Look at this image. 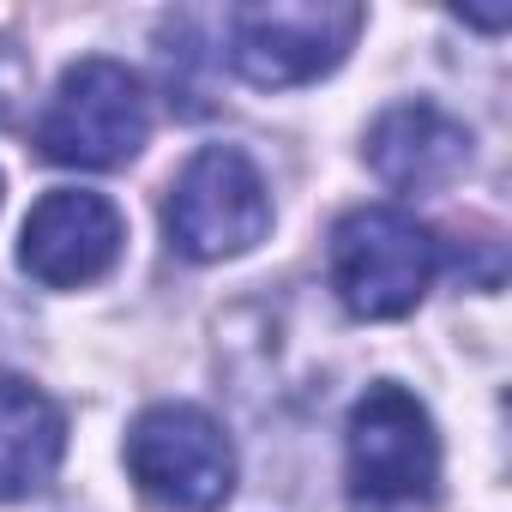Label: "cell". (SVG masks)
<instances>
[{
  "label": "cell",
  "mask_w": 512,
  "mask_h": 512,
  "mask_svg": "<svg viewBox=\"0 0 512 512\" xmlns=\"http://www.w3.org/2000/svg\"><path fill=\"white\" fill-rule=\"evenodd\" d=\"M344 494L350 512H434L440 500V434L398 380H374L344 422Z\"/></svg>",
  "instance_id": "1"
},
{
  "label": "cell",
  "mask_w": 512,
  "mask_h": 512,
  "mask_svg": "<svg viewBox=\"0 0 512 512\" xmlns=\"http://www.w3.org/2000/svg\"><path fill=\"white\" fill-rule=\"evenodd\" d=\"M326 272L356 320H404L440 272V241L404 205H356L332 229Z\"/></svg>",
  "instance_id": "2"
},
{
  "label": "cell",
  "mask_w": 512,
  "mask_h": 512,
  "mask_svg": "<svg viewBox=\"0 0 512 512\" xmlns=\"http://www.w3.org/2000/svg\"><path fill=\"white\" fill-rule=\"evenodd\" d=\"M151 139V97L133 67L85 55L37 115V151L61 169H121Z\"/></svg>",
  "instance_id": "3"
},
{
  "label": "cell",
  "mask_w": 512,
  "mask_h": 512,
  "mask_svg": "<svg viewBox=\"0 0 512 512\" xmlns=\"http://www.w3.org/2000/svg\"><path fill=\"white\" fill-rule=\"evenodd\" d=\"M272 229V187L241 145H205L181 163L163 199V235L181 260L217 266L260 247Z\"/></svg>",
  "instance_id": "4"
},
{
  "label": "cell",
  "mask_w": 512,
  "mask_h": 512,
  "mask_svg": "<svg viewBox=\"0 0 512 512\" xmlns=\"http://www.w3.org/2000/svg\"><path fill=\"white\" fill-rule=\"evenodd\" d=\"M368 13L338 0H266L223 19V55L253 91H296L326 79L362 37Z\"/></svg>",
  "instance_id": "5"
},
{
  "label": "cell",
  "mask_w": 512,
  "mask_h": 512,
  "mask_svg": "<svg viewBox=\"0 0 512 512\" xmlns=\"http://www.w3.org/2000/svg\"><path fill=\"white\" fill-rule=\"evenodd\" d=\"M127 476L157 512H223L235 494V446L199 404H151L127 428Z\"/></svg>",
  "instance_id": "6"
},
{
  "label": "cell",
  "mask_w": 512,
  "mask_h": 512,
  "mask_svg": "<svg viewBox=\"0 0 512 512\" xmlns=\"http://www.w3.org/2000/svg\"><path fill=\"white\" fill-rule=\"evenodd\" d=\"M121 247H127V217L109 193L55 187L31 205L19 229V266L43 290H85L115 272Z\"/></svg>",
  "instance_id": "7"
},
{
  "label": "cell",
  "mask_w": 512,
  "mask_h": 512,
  "mask_svg": "<svg viewBox=\"0 0 512 512\" xmlns=\"http://www.w3.org/2000/svg\"><path fill=\"white\" fill-rule=\"evenodd\" d=\"M362 157L392 193H440L470 169V127L440 103H398L368 127Z\"/></svg>",
  "instance_id": "8"
},
{
  "label": "cell",
  "mask_w": 512,
  "mask_h": 512,
  "mask_svg": "<svg viewBox=\"0 0 512 512\" xmlns=\"http://www.w3.org/2000/svg\"><path fill=\"white\" fill-rule=\"evenodd\" d=\"M67 452V416L49 392L19 374H0V500L49 488Z\"/></svg>",
  "instance_id": "9"
},
{
  "label": "cell",
  "mask_w": 512,
  "mask_h": 512,
  "mask_svg": "<svg viewBox=\"0 0 512 512\" xmlns=\"http://www.w3.org/2000/svg\"><path fill=\"white\" fill-rule=\"evenodd\" d=\"M25 97H31V61L19 55L13 37H0V127L25 109Z\"/></svg>",
  "instance_id": "10"
}]
</instances>
